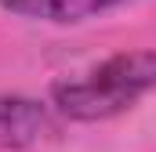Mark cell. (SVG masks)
Instances as JSON below:
<instances>
[{"instance_id": "1", "label": "cell", "mask_w": 156, "mask_h": 152, "mask_svg": "<svg viewBox=\"0 0 156 152\" xmlns=\"http://www.w3.org/2000/svg\"><path fill=\"white\" fill-rule=\"evenodd\" d=\"M153 87H156V51H123L102 62L98 69H91L87 76L58 80L51 87V102L69 119L94 123V119H109L131 109Z\"/></svg>"}, {"instance_id": "2", "label": "cell", "mask_w": 156, "mask_h": 152, "mask_svg": "<svg viewBox=\"0 0 156 152\" xmlns=\"http://www.w3.org/2000/svg\"><path fill=\"white\" fill-rule=\"evenodd\" d=\"M47 109L37 98H22V94H0V149L18 152L37 145L47 134Z\"/></svg>"}, {"instance_id": "3", "label": "cell", "mask_w": 156, "mask_h": 152, "mask_svg": "<svg viewBox=\"0 0 156 152\" xmlns=\"http://www.w3.org/2000/svg\"><path fill=\"white\" fill-rule=\"evenodd\" d=\"M116 4H123V0H0V7L18 18H37V22H55V26L83 22Z\"/></svg>"}]
</instances>
